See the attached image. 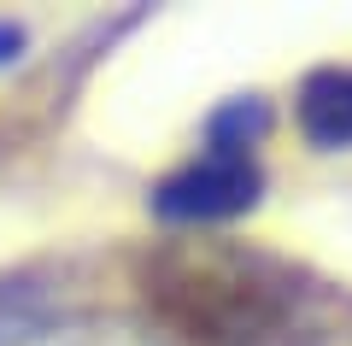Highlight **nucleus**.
I'll return each mask as SVG.
<instances>
[{
	"instance_id": "f257e3e1",
	"label": "nucleus",
	"mask_w": 352,
	"mask_h": 346,
	"mask_svg": "<svg viewBox=\"0 0 352 346\" xmlns=\"http://www.w3.org/2000/svg\"><path fill=\"white\" fill-rule=\"evenodd\" d=\"M147 305L194 346H288L305 329V282L294 264L241 241H170L141 270Z\"/></svg>"
},
{
	"instance_id": "f03ea898",
	"label": "nucleus",
	"mask_w": 352,
	"mask_h": 346,
	"mask_svg": "<svg viewBox=\"0 0 352 346\" xmlns=\"http://www.w3.org/2000/svg\"><path fill=\"white\" fill-rule=\"evenodd\" d=\"M264 199V164L258 147H235V141H212L194 153L188 164H176L159 188H153V217L170 229H223V223L258 211Z\"/></svg>"
},
{
	"instance_id": "7ed1b4c3",
	"label": "nucleus",
	"mask_w": 352,
	"mask_h": 346,
	"mask_svg": "<svg viewBox=\"0 0 352 346\" xmlns=\"http://www.w3.org/2000/svg\"><path fill=\"white\" fill-rule=\"evenodd\" d=\"M294 118L317 153H352V65H323L305 76Z\"/></svg>"
},
{
	"instance_id": "20e7f679",
	"label": "nucleus",
	"mask_w": 352,
	"mask_h": 346,
	"mask_svg": "<svg viewBox=\"0 0 352 346\" xmlns=\"http://www.w3.org/2000/svg\"><path fill=\"white\" fill-rule=\"evenodd\" d=\"M59 329H65V299L53 276L41 270L0 276V346H41Z\"/></svg>"
},
{
	"instance_id": "39448f33",
	"label": "nucleus",
	"mask_w": 352,
	"mask_h": 346,
	"mask_svg": "<svg viewBox=\"0 0 352 346\" xmlns=\"http://www.w3.org/2000/svg\"><path fill=\"white\" fill-rule=\"evenodd\" d=\"M41 346H170V334L135 317H94V323H65Z\"/></svg>"
},
{
	"instance_id": "423d86ee",
	"label": "nucleus",
	"mask_w": 352,
	"mask_h": 346,
	"mask_svg": "<svg viewBox=\"0 0 352 346\" xmlns=\"http://www.w3.org/2000/svg\"><path fill=\"white\" fill-rule=\"evenodd\" d=\"M24 47H30V30H24V24H12V18H0V71L24 59Z\"/></svg>"
}]
</instances>
